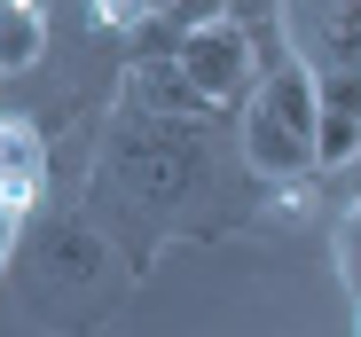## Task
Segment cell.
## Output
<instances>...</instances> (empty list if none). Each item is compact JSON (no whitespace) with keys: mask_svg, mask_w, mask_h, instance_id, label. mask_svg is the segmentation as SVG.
<instances>
[{"mask_svg":"<svg viewBox=\"0 0 361 337\" xmlns=\"http://www.w3.org/2000/svg\"><path fill=\"white\" fill-rule=\"evenodd\" d=\"M39 189H47V134L16 110L0 126V228H8V251L39 228Z\"/></svg>","mask_w":361,"mask_h":337,"instance_id":"obj_5","label":"cell"},{"mask_svg":"<svg viewBox=\"0 0 361 337\" xmlns=\"http://www.w3.org/2000/svg\"><path fill=\"white\" fill-rule=\"evenodd\" d=\"M338 283L353 291V306H361V204L338 220Z\"/></svg>","mask_w":361,"mask_h":337,"instance_id":"obj_8","label":"cell"},{"mask_svg":"<svg viewBox=\"0 0 361 337\" xmlns=\"http://www.w3.org/2000/svg\"><path fill=\"white\" fill-rule=\"evenodd\" d=\"M173 55H180V71L197 79V94H204L212 110H244V102L259 94V39L235 24V16L197 24V32L180 39Z\"/></svg>","mask_w":361,"mask_h":337,"instance_id":"obj_3","label":"cell"},{"mask_svg":"<svg viewBox=\"0 0 361 337\" xmlns=\"http://www.w3.org/2000/svg\"><path fill=\"white\" fill-rule=\"evenodd\" d=\"M126 110H149V118H212V102L180 71V55H142L126 71Z\"/></svg>","mask_w":361,"mask_h":337,"instance_id":"obj_6","label":"cell"},{"mask_svg":"<svg viewBox=\"0 0 361 337\" xmlns=\"http://www.w3.org/2000/svg\"><path fill=\"white\" fill-rule=\"evenodd\" d=\"M16 267V291H24V314L55 337H87L102 329L118 306H126L134 291V259L118 251L102 228H94V212H63V220H39V228L8 251Z\"/></svg>","mask_w":361,"mask_h":337,"instance_id":"obj_2","label":"cell"},{"mask_svg":"<svg viewBox=\"0 0 361 337\" xmlns=\"http://www.w3.org/2000/svg\"><path fill=\"white\" fill-rule=\"evenodd\" d=\"M283 39L314 79H361V0H283Z\"/></svg>","mask_w":361,"mask_h":337,"instance_id":"obj_4","label":"cell"},{"mask_svg":"<svg viewBox=\"0 0 361 337\" xmlns=\"http://www.w3.org/2000/svg\"><path fill=\"white\" fill-rule=\"evenodd\" d=\"M259 204H267V181L228 157L212 118H149V110L110 118L94 189H87L94 228L134 259V274L157 259V243H173V236L212 243L244 220H259Z\"/></svg>","mask_w":361,"mask_h":337,"instance_id":"obj_1","label":"cell"},{"mask_svg":"<svg viewBox=\"0 0 361 337\" xmlns=\"http://www.w3.org/2000/svg\"><path fill=\"white\" fill-rule=\"evenodd\" d=\"M39 55H47V8L39 0H8V16H0V63L32 71Z\"/></svg>","mask_w":361,"mask_h":337,"instance_id":"obj_7","label":"cell"},{"mask_svg":"<svg viewBox=\"0 0 361 337\" xmlns=\"http://www.w3.org/2000/svg\"><path fill=\"white\" fill-rule=\"evenodd\" d=\"M353 204H361V196H353Z\"/></svg>","mask_w":361,"mask_h":337,"instance_id":"obj_9","label":"cell"}]
</instances>
